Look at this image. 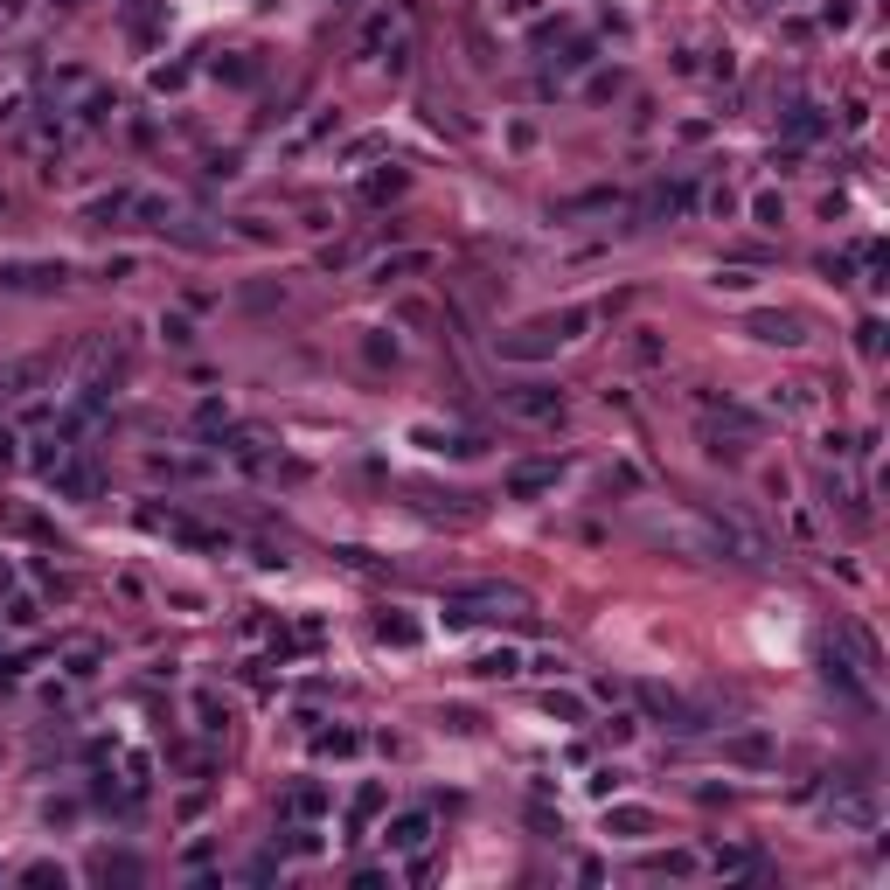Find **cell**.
Listing matches in <instances>:
<instances>
[{
  "mask_svg": "<svg viewBox=\"0 0 890 890\" xmlns=\"http://www.w3.org/2000/svg\"><path fill=\"white\" fill-rule=\"evenodd\" d=\"M592 320H598V306H564V313H543V320H522L508 334H494V348H501V362H543L564 341H578Z\"/></svg>",
  "mask_w": 890,
  "mask_h": 890,
  "instance_id": "1",
  "label": "cell"
},
{
  "mask_svg": "<svg viewBox=\"0 0 890 890\" xmlns=\"http://www.w3.org/2000/svg\"><path fill=\"white\" fill-rule=\"evenodd\" d=\"M550 710H557L564 724H578V717H585V703H578V696H550Z\"/></svg>",
  "mask_w": 890,
  "mask_h": 890,
  "instance_id": "36",
  "label": "cell"
},
{
  "mask_svg": "<svg viewBox=\"0 0 890 890\" xmlns=\"http://www.w3.org/2000/svg\"><path fill=\"white\" fill-rule=\"evenodd\" d=\"M63 279H70L63 258H14V265H0L7 293H63Z\"/></svg>",
  "mask_w": 890,
  "mask_h": 890,
  "instance_id": "4",
  "label": "cell"
},
{
  "mask_svg": "<svg viewBox=\"0 0 890 890\" xmlns=\"http://www.w3.org/2000/svg\"><path fill=\"white\" fill-rule=\"evenodd\" d=\"M404 181H411L404 167H383V174H369V181H362V202H390V195H404Z\"/></svg>",
  "mask_w": 890,
  "mask_h": 890,
  "instance_id": "18",
  "label": "cell"
},
{
  "mask_svg": "<svg viewBox=\"0 0 890 890\" xmlns=\"http://www.w3.org/2000/svg\"><path fill=\"white\" fill-rule=\"evenodd\" d=\"M640 703H647L654 717H668V731H703V717H696L682 696H668V689H640Z\"/></svg>",
  "mask_w": 890,
  "mask_h": 890,
  "instance_id": "11",
  "label": "cell"
},
{
  "mask_svg": "<svg viewBox=\"0 0 890 890\" xmlns=\"http://www.w3.org/2000/svg\"><path fill=\"white\" fill-rule=\"evenodd\" d=\"M383 849H390V856H425V849H432V814H425V807H411V814H390V828H383Z\"/></svg>",
  "mask_w": 890,
  "mask_h": 890,
  "instance_id": "7",
  "label": "cell"
},
{
  "mask_svg": "<svg viewBox=\"0 0 890 890\" xmlns=\"http://www.w3.org/2000/svg\"><path fill=\"white\" fill-rule=\"evenodd\" d=\"M717 286H724V293H751V272H744V265H731V272H717Z\"/></svg>",
  "mask_w": 890,
  "mask_h": 890,
  "instance_id": "33",
  "label": "cell"
},
{
  "mask_svg": "<svg viewBox=\"0 0 890 890\" xmlns=\"http://www.w3.org/2000/svg\"><path fill=\"white\" fill-rule=\"evenodd\" d=\"M376 633H383L390 647H418V619H404V612H383V619H376Z\"/></svg>",
  "mask_w": 890,
  "mask_h": 890,
  "instance_id": "22",
  "label": "cell"
},
{
  "mask_svg": "<svg viewBox=\"0 0 890 890\" xmlns=\"http://www.w3.org/2000/svg\"><path fill=\"white\" fill-rule=\"evenodd\" d=\"M501 404H508V418H529V425L564 418V390L557 383H515V390H501Z\"/></svg>",
  "mask_w": 890,
  "mask_h": 890,
  "instance_id": "5",
  "label": "cell"
},
{
  "mask_svg": "<svg viewBox=\"0 0 890 890\" xmlns=\"http://www.w3.org/2000/svg\"><path fill=\"white\" fill-rule=\"evenodd\" d=\"M592 209H619V188H592V195H571V202H557V216H592Z\"/></svg>",
  "mask_w": 890,
  "mask_h": 890,
  "instance_id": "21",
  "label": "cell"
},
{
  "mask_svg": "<svg viewBox=\"0 0 890 890\" xmlns=\"http://www.w3.org/2000/svg\"><path fill=\"white\" fill-rule=\"evenodd\" d=\"M605 828L612 835H654V814L647 807H605Z\"/></svg>",
  "mask_w": 890,
  "mask_h": 890,
  "instance_id": "17",
  "label": "cell"
},
{
  "mask_svg": "<svg viewBox=\"0 0 890 890\" xmlns=\"http://www.w3.org/2000/svg\"><path fill=\"white\" fill-rule=\"evenodd\" d=\"M814 133H821V119H814V105H800L793 112V140H814Z\"/></svg>",
  "mask_w": 890,
  "mask_h": 890,
  "instance_id": "32",
  "label": "cell"
},
{
  "mask_svg": "<svg viewBox=\"0 0 890 890\" xmlns=\"http://www.w3.org/2000/svg\"><path fill=\"white\" fill-rule=\"evenodd\" d=\"M689 202H696V188H689V181H661V188L647 195V216H682Z\"/></svg>",
  "mask_w": 890,
  "mask_h": 890,
  "instance_id": "15",
  "label": "cell"
},
{
  "mask_svg": "<svg viewBox=\"0 0 890 890\" xmlns=\"http://www.w3.org/2000/svg\"><path fill=\"white\" fill-rule=\"evenodd\" d=\"M369 814H383V786H362V793H355V814H348V821H355V835H362V821H369Z\"/></svg>",
  "mask_w": 890,
  "mask_h": 890,
  "instance_id": "27",
  "label": "cell"
},
{
  "mask_svg": "<svg viewBox=\"0 0 890 890\" xmlns=\"http://www.w3.org/2000/svg\"><path fill=\"white\" fill-rule=\"evenodd\" d=\"M744 334L779 341V348H800V341H807V320H800V313H751V320H744Z\"/></svg>",
  "mask_w": 890,
  "mask_h": 890,
  "instance_id": "9",
  "label": "cell"
},
{
  "mask_svg": "<svg viewBox=\"0 0 890 890\" xmlns=\"http://www.w3.org/2000/svg\"><path fill=\"white\" fill-rule=\"evenodd\" d=\"M411 272H432V251H397V258H376V286H397V279H411Z\"/></svg>",
  "mask_w": 890,
  "mask_h": 890,
  "instance_id": "12",
  "label": "cell"
},
{
  "mask_svg": "<svg viewBox=\"0 0 890 890\" xmlns=\"http://www.w3.org/2000/svg\"><path fill=\"white\" fill-rule=\"evenodd\" d=\"M557 480H564V459H529V466H515L501 487H508L515 501H536V494H550Z\"/></svg>",
  "mask_w": 890,
  "mask_h": 890,
  "instance_id": "8",
  "label": "cell"
},
{
  "mask_svg": "<svg viewBox=\"0 0 890 890\" xmlns=\"http://www.w3.org/2000/svg\"><path fill=\"white\" fill-rule=\"evenodd\" d=\"M501 612H529V598L515 585H459V592H445V619L452 626H480V619H501Z\"/></svg>",
  "mask_w": 890,
  "mask_h": 890,
  "instance_id": "2",
  "label": "cell"
},
{
  "mask_svg": "<svg viewBox=\"0 0 890 890\" xmlns=\"http://www.w3.org/2000/svg\"><path fill=\"white\" fill-rule=\"evenodd\" d=\"M160 334H167V341H174V348H188V341H195V334H188V320H181V313H174V320H160Z\"/></svg>",
  "mask_w": 890,
  "mask_h": 890,
  "instance_id": "35",
  "label": "cell"
},
{
  "mask_svg": "<svg viewBox=\"0 0 890 890\" xmlns=\"http://www.w3.org/2000/svg\"><path fill=\"white\" fill-rule=\"evenodd\" d=\"M63 661H70V675H98V661H105V640H70V647H63Z\"/></svg>",
  "mask_w": 890,
  "mask_h": 890,
  "instance_id": "19",
  "label": "cell"
},
{
  "mask_svg": "<svg viewBox=\"0 0 890 890\" xmlns=\"http://www.w3.org/2000/svg\"><path fill=\"white\" fill-rule=\"evenodd\" d=\"M849 647H856V661H863V675H884V654H877V640H870L863 626H849Z\"/></svg>",
  "mask_w": 890,
  "mask_h": 890,
  "instance_id": "24",
  "label": "cell"
},
{
  "mask_svg": "<svg viewBox=\"0 0 890 890\" xmlns=\"http://www.w3.org/2000/svg\"><path fill=\"white\" fill-rule=\"evenodd\" d=\"M355 7H362V0H334V14H355Z\"/></svg>",
  "mask_w": 890,
  "mask_h": 890,
  "instance_id": "38",
  "label": "cell"
},
{
  "mask_svg": "<svg viewBox=\"0 0 890 890\" xmlns=\"http://www.w3.org/2000/svg\"><path fill=\"white\" fill-rule=\"evenodd\" d=\"M42 480H49L63 501H98V487H105V473H98V459H91L84 445H63V452L42 466Z\"/></svg>",
  "mask_w": 890,
  "mask_h": 890,
  "instance_id": "3",
  "label": "cell"
},
{
  "mask_svg": "<svg viewBox=\"0 0 890 890\" xmlns=\"http://www.w3.org/2000/svg\"><path fill=\"white\" fill-rule=\"evenodd\" d=\"M821 675H828V689H835V696H842L849 710H863V717L877 710V696L863 689V668H856V661H842L835 647H821Z\"/></svg>",
  "mask_w": 890,
  "mask_h": 890,
  "instance_id": "6",
  "label": "cell"
},
{
  "mask_svg": "<svg viewBox=\"0 0 890 890\" xmlns=\"http://www.w3.org/2000/svg\"><path fill=\"white\" fill-rule=\"evenodd\" d=\"M724 758L731 765H772V738L765 731H738V738L724 744Z\"/></svg>",
  "mask_w": 890,
  "mask_h": 890,
  "instance_id": "14",
  "label": "cell"
},
{
  "mask_svg": "<svg viewBox=\"0 0 890 890\" xmlns=\"http://www.w3.org/2000/svg\"><path fill=\"white\" fill-rule=\"evenodd\" d=\"M320 751H327V758H348V751H362V738H355V731H320Z\"/></svg>",
  "mask_w": 890,
  "mask_h": 890,
  "instance_id": "29",
  "label": "cell"
},
{
  "mask_svg": "<svg viewBox=\"0 0 890 890\" xmlns=\"http://www.w3.org/2000/svg\"><path fill=\"white\" fill-rule=\"evenodd\" d=\"M647 870H654V877H689L696 856H682V849H675V856H647Z\"/></svg>",
  "mask_w": 890,
  "mask_h": 890,
  "instance_id": "28",
  "label": "cell"
},
{
  "mask_svg": "<svg viewBox=\"0 0 890 890\" xmlns=\"http://www.w3.org/2000/svg\"><path fill=\"white\" fill-rule=\"evenodd\" d=\"M362 355H369V362H376V369H390V362H397V341H390V334H383V327H376V334H369V341H362Z\"/></svg>",
  "mask_w": 890,
  "mask_h": 890,
  "instance_id": "26",
  "label": "cell"
},
{
  "mask_svg": "<svg viewBox=\"0 0 890 890\" xmlns=\"http://www.w3.org/2000/svg\"><path fill=\"white\" fill-rule=\"evenodd\" d=\"M473 675L508 682V675H522V654H515V647H494V654H480V661H473Z\"/></svg>",
  "mask_w": 890,
  "mask_h": 890,
  "instance_id": "16",
  "label": "cell"
},
{
  "mask_svg": "<svg viewBox=\"0 0 890 890\" xmlns=\"http://www.w3.org/2000/svg\"><path fill=\"white\" fill-rule=\"evenodd\" d=\"M0 459H14V432L7 425H0Z\"/></svg>",
  "mask_w": 890,
  "mask_h": 890,
  "instance_id": "37",
  "label": "cell"
},
{
  "mask_svg": "<svg viewBox=\"0 0 890 890\" xmlns=\"http://www.w3.org/2000/svg\"><path fill=\"white\" fill-rule=\"evenodd\" d=\"M42 376H49V362H42V355H28V362H7V369H0V397H28Z\"/></svg>",
  "mask_w": 890,
  "mask_h": 890,
  "instance_id": "13",
  "label": "cell"
},
{
  "mask_svg": "<svg viewBox=\"0 0 890 890\" xmlns=\"http://www.w3.org/2000/svg\"><path fill=\"white\" fill-rule=\"evenodd\" d=\"M147 466H153V473H160V480H202V473H209L202 459H174V452H153Z\"/></svg>",
  "mask_w": 890,
  "mask_h": 890,
  "instance_id": "20",
  "label": "cell"
},
{
  "mask_svg": "<svg viewBox=\"0 0 890 890\" xmlns=\"http://www.w3.org/2000/svg\"><path fill=\"white\" fill-rule=\"evenodd\" d=\"M751 216H758V223H779L786 209H779V195H758V202H751Z\"/></svg>",
  "mask_w": 890,
  "mask_h": 890,
  "instance_id": "34",
  "label": "cell"
},
{
  "mask_svg": "<svg viewBox=\"0 0 890 890\" xmlns=\"http://www.w3.org/2000/svg\"><path fill=\"white\" fill-rule=\"evenodd\" d=\"M856 348L877 362V355H884V320H863V327H856Z\"/></svg>",
  "mask_w": 890,
  "mask_h": 890,
  "instance_id": "30",
  "label": "cell"
},
{
  "mask_svg": "<svg viewBox=\"0 0 890 890\" xmlns=\"http://www.w3.org/2000/svg\"><path fill=\"white\" fill-rule=\"evenodd\" d=\"M181 84H188V63H160L153 70V91H181Z\"/></svg>",
  "mask_w": 890,
  "mask_h": 890,
  "instance_id": "31",
  "label": "cell"
},
{
  "mask_svg": "<svg viewBox=\"0 0 890 890\" xmlns=\"http://www.w3.org/2000/svg\"><path fill=\"white\" fill-rule=\"evenodd\" d=\"M279 814H286V821H320V814H327V786H320V779H299L293 793L279 800Z\"/></svg>",
  "mask_w": 890,
  "mask_h": 890,
  "instance_id": "10",
  "label": "cell"
},
{
  "mask_svg": "<svg viewBox=\"0 0 890 890\" xmlns=\"http://www.w3.org/2000/svg\"><path fill=\"white\" fill-rule=\"evenodd\" d=\"M91 870H98L105 884H112V877H119V884H133V877H140V863H133V856H98Z\"/></svg>",
  "mask_w": 890,
  "mask_h": 890,
  "instance_id": "25",
  "label": "cell"
},
{
  "mask_svg": "<svg viewBox=\"0 0 890 890\" xmlns=\"http://www.w3.org/2000/svg\"><path fill=\"white\" fill-rule=\"evenodd\" d=\"M126 209H133V188H112V195H98V202H91V223H119Z\"/></svg>",
  "mask_w": 890,
  "mask_h": 890,
  "instance_id": "23",
  "label": "cell"
}]
</instances>
